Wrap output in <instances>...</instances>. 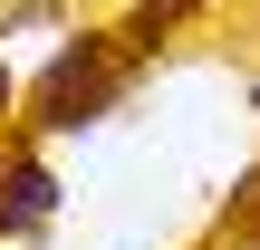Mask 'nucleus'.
Instances as JSON below:
<instances>
[{
    "label": "nucleus",
    "mask_w": 260,
    "mask_h": 250,
    "mask_svg": "<svg viewBox=\"0 0 260 250\" xmlns=\"http://www.w3.org/2000/svg\"><path fill=\"white\" fill-rule=\"evenodd\" d=\"M19 250H39V241H19Z\"/></svg>",
    "instance_id": "6"
},
{
    "label": "nucleus",
    "mask_w": 260,
    "mask_h": 250,
    "mask_svg": "<svg viewBox=\"0 0 260 250\" xmlns=\"http://www.w3.org/2000/svg\"><path fill=\"white\" fill-rule=\"evenodd\" d=\"M48 212H58V173L39 164V154H0V241H39L48 231Z\"/></svg>",
    "instance_id": "2"
},
{
    "label": "nucleus",
    "mask_w": 260,
    "mask_h": 250,
    "mask_svg": "<svg viewBox=\"0 0 260 250\" xmlns=\"http://www.w3.org/2000/svg\"><path fill=\"white\" fill-rule=\"evenodd\" d=\"M10 96H19V87H10V77H0V116H10Z\"/></svg>",
    "instance_id": "5"
},
{
    "label": "nucleus",
    "mask_w": 260,
    "mask_h": 250,
    "mask_svg": "<svg viewBox=\"0 0 260 250\" xmlns=\"http://www.w3.org/2000/svg\"><path fill=\"white\" fill-rule=\"evenodd\" d=\"M125 87H135L125 39H116V29H77V39L29 77V125H39V135H77V125H96Z\"/></svg>",
    "instance_id": "1"
},
{
    "label": "nucleus",
    "mask_w": 260,
    "mask_h": 250,
    "mask_svg": "<svg viewBox=\"0 0 260 250\" xmlns=\"http://www.w3.org/2000/svg\"><path fill=\"white\" fill-rule=\"evenodd\" d=\"M39 19H68V0H10L0 29H39Z\"/></svg>",
    "instance_id": "4"
},
{
    "label": "nucleus",
    "mask_w": 260,
    "mask_h": 250,
    "mask_svg": "<svg viewBox=\"0 0 260 250\" xmlns=\"http://www.w3.org/2000/svg\"><path fill=\"white\" fill-rule=\"evenodd\" d=\"M183 10H193V0H145V10H135V19H125V58H135V67H145V58H154V48H164V29H174V19H183Z\"/></svg>",
    "instance_id": "3"
}]
</instances>
